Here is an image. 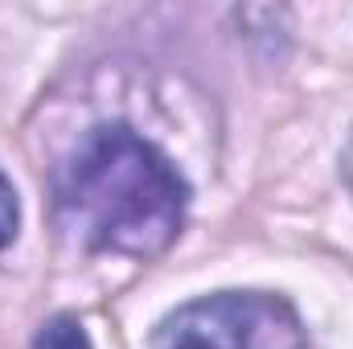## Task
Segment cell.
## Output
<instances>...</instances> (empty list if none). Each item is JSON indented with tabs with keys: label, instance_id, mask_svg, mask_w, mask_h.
I'll return each mask as SVG.
<instances>
[{
	"label": "cell",
	"instance_id": "cell-3",
	"mask_svg": "<svg viewBox=\"0 0 353 349\" xmlns=\"http://www.w3.org/2000/svg\"><path fill=\"white\" fill-rule=\"evenodd\" d=\"M33 349H90V337H87V329L79 325V317L58 312V317H50V321L37 329Z\"/></svg>",
	"mask_w": 353,
	"mask_h": 349
},
{
	"label": "cell",
	"instance_id": "cell-1",
	"mask_svg": "<svg viewBox=\"0 0 353 349\" xmlns=\"http://www.w3.org/2000/svg\"><path fill=\"white\" fill-rule=\"evenodd\" d=\"M185 206L176 165L123 123L90 128L58 177L62 226L90 251L157 259L176 243Z\"/></svg>",
	"mask_w": 353,
	"mask_h": 349
},
{
	"label": "cell",
	"instance_id": "cell-5",
	"mask_svg": "<svg viewBox=\"0 0 353 349\" xmlns=\"http://www.w3.org/2000/svg\"><path fill=\"white\" fill-rule=\"evenodd\" d=\"M341 177H345V189H350V197H353V136H350V144H345V152H341Z\"/></svg>",
	"mask_w": 353,
	"mask_h": 349
},
{
	"label": "cell",
	"instance_id": "cell-4",
	"mask_svg": "<svg viewBox=\"0 0 353 349\" xmlns=\"http://www.w3.org/2000/svg\"><path fill=\"white\" fill-rule=\"evenodd\" d=\"M17 230H21V201H17L12 181L4 177V169H0V251L17 239Z\"/></svg>",
	"mask_w": 353,
	"mask_h": 349
},
{
	"label": "cell",
	"instance_id": "cell-2",
	"mask_svg": "<svg viewBox=\"0 0 353 349\" xmlns=\"http://www.w3.org/2000/svg\"><path fill=\"white\" fill-rule=\"evenodd\" d=\"M152 349H308V329L275 292H214L169 312Z\"/></svg>",
	"mask_w": 353,
	"mask_h": 349
}]
</instances>
